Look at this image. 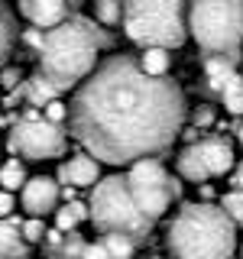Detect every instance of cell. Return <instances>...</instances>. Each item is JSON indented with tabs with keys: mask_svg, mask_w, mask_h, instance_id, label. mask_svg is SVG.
Wrapping results in <instances>:
<instances>
[{
	"mask_svg": "<svg viewBox=\"0 0 243 259\" xmlns=\"http://www.w3.org/2000/svg\"><path fill=\"white\" fill-rule=\"evenodd\" d=\"M68 123L88 156L107 165H136L166 152L185 123L175 81L149 78L133 55H110L75 91Z\"/></svg>",
	"mask_w": 243,
	"mask_h": 259,
	"instance_id": "obj_1",
	"label": "cell"
},
{
	"mask_svg": "<svg viewBox=\"0 0 243 259\" xmlns=\"http://www.w3.org/2000/svg\"><path fill=\"white\" fill-rule=\"evenodd\" d=\"M104 46H110V36H104L94 20L75 13L59 29L46 32L39 49V75H46L62 94L75 84L81 88L97 71V55Z\"/></svg>",
	"mask_w": 243,
	"mask_h": 259,
	"instance_id": "obj_2",
	"label": "cell"
},
{
	"mask_svg": "<svg viewBox=\"0 0 243 259\" xmlns=\"http://www.w3.org/2000/svg\"><path fill=\"white\" fill-rule=\"evenodd\" d=\"M237 227L221 204L194 201L169 224V253L175 259H233Z\"/></svg>",
	"mask_w": 243,
	"mask_h": 259,
	"instance_id": "obj_3",
	"label": "cell"
},
{
	"mask_svg": "<svg viewBox=\"0 0 243 259\" xmlns=\"http://www.w3.org/2000/svg\"><path fill=\"white\" fill-rule=\"evenodd\" d=\"M124 32L143 52H172L188 39V7L178 0H130L124 4Z\"/></svg>",
	"mask_w": 243,
	"mask_h": 259,
	"instance_id": "obj_4",
	"label": "cell"
},
{
	"mask_svg": "<svg viewBox=\"0 0 243 259\" xmlns=\"http://www.w3.org/2000/svg\"><path fill=\"white\" fill-rule=\"evenodd\" d=\"M188 32L208 59L237 62L243 46V4L237 0H201L188 7Z\"/></svg>",
	"mask_w": 243,
	"mask_h": 259,
	"instance_id": "obj_5",
	"label": "cell"
},
{
	"mask_svg": "<svg viewBox=\"0 0 243 259\" xmlns=\"http://www.w3.org/2000/svg\"><path fill=\"white\" fill-rule=\"evenodd\" d=\"M91 224L104 237L117 233V237H130L133 243H143L152 230V221H146L140 207L133 204V194L127 188V175H107L91 188Z\"/></svg>",
	"mask_w": 243,
	"mask_h": 259,
	"instance_id": "obj_6",
	"label": "cell"
},
{
	"mask_svg": "<svg viewBox=\"0 0 243 259\" xmlns=\"http://www.w3.org/2000/svg\"><path fill=\"white\" fill-rule=\"evenodd\" d=\"M127 188L133 194V204L140 207V214L146 221H152V224H156L169 210V204L182 194L178 178L169 175L166 165L156 162V159H143V162H136V165H130Z\"/></svg>",
	"mask_w": 243,
	"mask_h": 259,
	"instance_id": "obj_7",
	"label": "cell"
},
{
	"mask_svg": "<svg viewBox=\"0 0 243 259\" xmlns=\"http://www.w3.org/2000/svg\"><path fill=\"white\" fill-rule=\"evenodd\" d=\"M233 146L224 136H205V140L191 143L178 156V175L188 182L205 185L211 178H221L233 168Z\"/></svg>",
	"mask_w": 243,
	"mask_h": 259,
	"instance_id": "obj_8",
	"label": "cell"
},
{
	"mask_svg": "<svg viewBox=\"0 0 243 259\" xmlns=\"http://www.w3.org/2000/svg\"><path fill=\"white\" fill-rule=\"evenodd\" d=\"M7 149L20 159L29 162H43V159H55L68 149V136L62 126L49 123V120H16V126L7 136Z\"/></svg>",
	"mask_w": 243,
	"mask_h": 259,
	"instance_id": "obj_9",
	"label": "cell"
},
{
	"mask_svg": "<svg viewBox=\"0 0 243 259\" xmlns=\"http://www.w3.org/2000/svg\"><path fill=\"white\" fill-rule=\"evenodd\" d=\"M205 75L211 81V91L221 94L227 113H243V75L237 71V62L227 59H205Z\"/></svg>",
	"mask_w": 243,
	"mask_h": 259,
	"instance_id": "obj_10",
	"label": "cell"
},
{
	"mask_svg": "<svg viewBox=\"0 0 243 259\" xmlns=\"http://www.w3.org/2000/svg\"><path fill=\"white\" fill-rule=\"evenodd\" d=\"M59 198H62V188H59V182H55V178H49V175L29 178L26 188L20 191V204H23V210H26L29 217H36V221H43L49 210H55Z\"/></svg>",
	"mask_w": 243,
	"mask_h": 259,
	"instance_id": "obj_11",
	"label": "cell"
},
{
	"mask_svg": "<svg viewBox=\"0 0 243 259\" xmlns=\"http://www.w3.org/2000/svg\"><path fill=\"white\" fill-rule=\"evenodd\" d=\"M20 13L26 16L36 29H59L62 23H68L78 13V4H62V0H23Z\"/></svg>",
	"mask_w": 243,
	"mask_h": 259,
	"instance_id": "obj_12",
	"label": "cell"
},
{
	"mask_svg": "<svg viewBox=\"0 0 243 259\" xmlns=\"http://www.w3.org/2000/svg\"><path fill=\"white\" fill-rule=\"evenodd\" d=\"M59 182L65 188H94L101 182V165H97L94 156L81 152V156H71L68 162L59 165Z\"/></svg>",
	"mask_w": 243,
	"mask_h": 259,
	"instance_id": "obj_13",
	"label": "cell"
},
{
	"mask_svg": "<svg viewBox=\"0 0 243 259\" xmlns=\"http://www.w3.org/2000/svg\"><path fill=\"white\" fill-rule=\"evenodd\" d=\"M20 221H0V259H26L29 256V243L23 240Z\"/></svg>",
	"mask_w": 243,
	"mask_h": 259,
	"instance_id": "obj_14",
	"label": "cell"
},
{
	"mask_svg": "<svg viewBox=\"0 0 243 259\" xmlns=\"http://www.w3.org/2000/svg\"><path fill=\"white\" fill-rule=\"evenodd\" d=\"M23 91H26V101H29V107H32V110H46L49 104H55V101L62 97L59 88H55L46 75H39V71H36L32 78L23 81Z\"/></svg>",
	"mask_w": 243,
	"mask_h": 259,
	"instance_id": "obj_15",
	"label": "cell"
},
{
	"mask_svg": "<svg viewBox=\"0 0 243 259\" xmlns=\"http://www.w3.org/2000/svg\"><path fill=\"white\" fill-rule=\"evenodd\" d=\"M26 165H23V159H7L4 165H0V185H4V191H23L26 188Z\"/></svg>",
	"mask_w": 243,
	"mask_h": 259,
	"instance_id": "obj_16",
	"label": "cell"
},
{
	"mask_svg": "<svg viewBox=\"0 0 243 259\" xmlns=\"http://www.w3.org/2000/svg\"><path fill=\"white\" fill-rule=\"evenodd\" d=\"M81 221H91V210H88V204H81V201H71L62 210H55V227L62 233H75V227Z\"/></svg>",
	"mask_w": 243,
	"mask_h": 259,
	"instance_id": "obj_17",
	"label": "cell"
},
{
	"mask_svg": "<svg viewBox=\"0 0 243 259\" xmlns=\"http://www.w3.org/2000/svg\"><path fill=\"white\" fill-rule=\"evenodd\" d=\"M169 65H172V55H169L166 49H146V52L140 55V68L149 78H166Z\"/></svg>",
	"mask_w": 243,
	"mask_h": 259,
	"instance_id": "obj_18",
	"label": "cell"
},
{
	"mask_svg": "<svg viewBox=\"0 0 243 259\" xmlns=\"http://www.w3.org/2000/svg\"><path fill=\"white\" fill-rule=\"evenodd\" d=\"M13 46V13L7 4H0V71L7 68V55Z\"/></svg>",
	"mask_w": 243,
	"mask_h": 259,
	"instance_id": "obj_19",
	"label": "cell"
},
{
	"mask_svg": "<svg viewBox=\"0 0 243 259\" xmlns=\"http://www.w3.org/2000/svg\"><path fill=\"white\" fill-rule=\"evenodd\" d=\"M94 20L101 23V26H120V23H124V4H117V0H101V4H94Z\"/></svg>",
	"mask_w": 243,
	"mask_h": 259,
	"instance_id": "obj_20",
	"label": "cell"
},
{
	"mask_svg": "<svg viewBox=\"0 0 243 259\" xmlns=\"http://www.w3.org/2000/svg\"><path fill=\"white\" fill-rule=\"evenodd\" d=\"M101 243H104V249H107L110 259H130V256H133V249H136V243L130 240V237H117V233L101 237Z\"/></svg>",
	"mask_w": 243,
	"mask_h": 259,
	"instance_id": "obj_21",
	"label": "cell"
},
{
	"mask_svg": "<svg viewBox=\"0 0 243 259\" xmlns=\"http://www.w3.org/2000/svg\"><path fill=\"white\" fill-rule=\"evenodd\" d=\"M221 210L233 221V227H243V191H227L221 198Z\"/></svg>",
	"mask_w": 243,
	"mask_h": 259,
	"instance_id": "obj_22",
	"label": "cell"
},
{
	"mask_svg": "<svg viewBox=\"0 0 243 259\" xmlns=\"http://www.w3.org/2000/svg\"><path fill=\"white\" fill-rule=\"evenodd\" d=\"M23 240L26 243H46V233H49V227L43 221H36V217H29V221H23Z\"/></svg>",
	"mask_w": 243,
	"mask_h": 259,
	"instance_id": "obj_23",
	"label": "cell"
},
{
	"mask_svg": "<svg viewBox=\"0 0 243 259\" xmlns=\"http://www.w3.org/2000/svg\"><path fill=\"white\" fill-rule=\"evenodd\" d=\"M0 88H7L10 94H13V91H20V88H23V71L7 65V68L0 71Z\"/></svg>",
	"mask_w": 243,
	"mask_h": 259,
	"instance_id": "obj_24",
	"label": "cell"
},
{
	"mask_svg": "<svg viewBox=\"0 0 243 259\" xmlns=\"http://www.w3.org/2000/svg\"><path fill=\"white\" fill-rule=\"evenodd\" d=\"M43 117L49 120V123H55V126H62V120H68V104H62V101H55V104H49V107L43 110Z\"/></svg>",
	"mask_w": 243,
	"mask_h": 259,
	"instance_id": "obj_25",
	"label": "cell"
},
{
	"mask_svg": "<svg viewBox=\"0 0 243 259\" xmlns=\"http://www.w3.org/2000/svg\"><path fill=\"white\" fill-rule=\"evenodd\" d=\"M13 210H16V201H13V194L0 188V221H10V217H13Z\"/></svg>",
	"mask_w": 243,
	"mask_h": 259,
	"instance_id": "obj_26",
	"label": "cell"
},
{
	"mask_svg": "<svg viewBox=\"0 0 243 259\" xmlns=\"http://www.w3.org/2000/svg\"><path fill=\"white\" fill-rule=\"evenodd\" d=\"M191 120H194V130H201V126H211V123H214V110H211V107H198Z\"/></svg>",
	"mask_w": 243,
	"mask_h": 259,
	"instance_id": "obj_27",
	"label": "cell"
},
{
	"mask_svg": "<svg viewBox=\"0 0 243 259\" xmlns=\"http://www.w3.org/2000/svg\"><path fill=\"white\" fill-rule=\"evenodd\" d=\"M81 259H110V256H107V249H104V243L97 240V243H88L85 246V256Z\"/></svg>",
	"mask_w": 243,
	"mask_h": 259,
	"instance_id": "obj_28",
	"label": "cell"
},
{
	"mask_svg": "<svg viewBox=\"0 0 243 259\" xmlns=\"http://www.w3.org/2000/svg\"><path fill=\"white\" fill-rule=\"evenodd\" d=\"M23 39H26V46H32V49H36V55H39V49H43V42H46V32L43 29H26V36H23Z\"/></svg>",
	"mask_w": 243,
	"mask_h": 259,
	"instance_id": "obj_29",
	"label": "cell"
},
{
	"mask_svg": "<svg viewBox=\"0 0 243 259\" xmlns=\"http://www.w3.org/2000/svg\"><path fill=\"white\" fill-rule=\"evenodd\" d=\"M233 185H237V191H243V159H240L237 172H233Z\"/></svg>",
	"mask_w": 243,
	"mask_h": 259,
	"instance_id": "obj_30",
	"label": "cell"
},
{
	"mask_svg": "<svg viewBox=\"0 0 243 259\" xmlns=\"http://www.w3.org/2000/svg\"><path fill=\"white\" fill-rule=\"evenodd\" d=\"M62 201H65V204H71V201H75V188H62Z\"/></svg>",
	"mask_w": 243,
	"mask_h": 259,
	"instance_id": "obj_31",
	"label": "cell"
},
{
	"mask_svg": "<svg viewBox=\"0 0 243 259\" xmlns=\"http://www.w3.org/2000/svg\"><path fill=\"white\" fill-rule=\"evenodd\" d=\"M237 140H240V143H243V123H240V126H237Z\"/></svg>",
	"mask_w": 243,
	"mask_h": 259,
	"instance_id": "obj_32",
	"label": "cell"
},
{
	"mask_svg": "<svg viewBox=\"0 0 243 259\" xmlns=\"http://www.w3.org/2000/svg\"><path fill=\"white\" fill-rule=\"evenodd\" d=\"M240 259H243V243H240Z\"/></svg>",
	"mask_w": 243,
	"mask_h": 259,
	"instance_id": "obj_33",
	"label": "cell"
},
{
	"mask_svg": "<svg viewBox=\"0 0 243 259\" xmlns=\"http://www.w3.org/2000/svg\"><path fill=\"white\" fill-rule=\"evenodd\" d=\"M0 165H4V162H0Z\"/></svg>",
	"mask_w": 243,
	"mask_h": 259,
	"instance_id": "obj_34",
	"label": "cell"
}]
</instances>
